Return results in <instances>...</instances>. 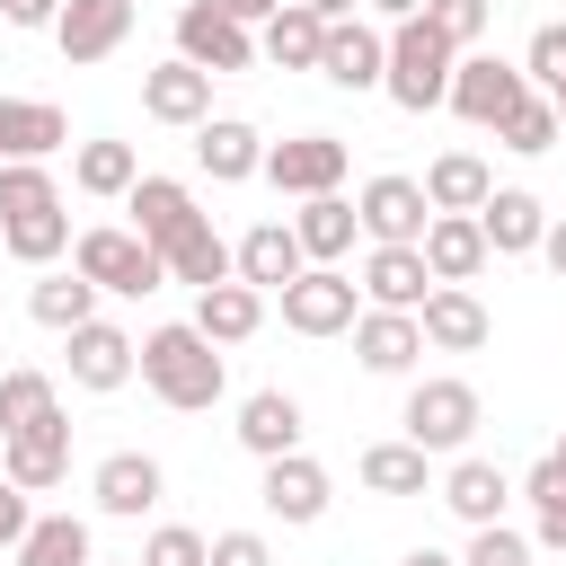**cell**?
<instances>
[{"instance_id":"603a6c76","label":"cell","mask_w":566,"mask_h":566,"mask_svg":"<svg viewBox=\"0 0 566 566\" xmlns=\"http://www.w3.org/2000/svg\"><path fill=\"white\" fill-rule=\"evenodd\" d=\"M478 230H486L495 256H531V248L548 239V203H539L531 186H495V195L478 203Z\"/></svg>"},{"instance_id":"8fae6325","label":"cell","mask_w":566,"mask_h":566,"mask_svg":"<svg viewBox=\"0 0 566 566\" xmlns=\"http://www.w3.org/2000/svg\"><path fill=\"white\" fill-rule=\"evenodd\" d=\"M0 478H18L27 495H53L71 478V416H44L27 433H0Z\"/></svg>"},{"instance_id":"1f68e13d","label":"cell","mask_w":566,"mask_h":566,"mask_svg":"<svg viewBox=\"0 0 566 566\" xmlns=\"http://www.w3.org/2000/svg\"><path fill=\"white\" fill-rule=\"evenodd\" d=\"M124 212H133V230H142L150 248H168L177 230H195V221H203V212H195V195H186L177 177H142V186L124 195Z\"/></svg>"},{"instance_id":"c3c4849f","label":"cell","mask_w":566,"mask_h":566,"mask_svg":"<svg viewBox=\"0 0 566 566\" xmlns=\"http://www.w3.org/2000/svg\"><path fill=\"white\" fill-rule=\"evenodd\" d=\"M0 18H9V27H44V35H53L62 0H0Z\"/></svg>"},{"instance_id":"3957f363","label":"cell","mask_w":566,"mask_h":566,"mask_svg":"<svg viewBox=\"0 0 566 566\" xmlns=\"http://www.w3.org/2000/svg\"><path fill=\"white\" fill-rule=\"evenodd\" d=\"M71 265H80L106 301H150V292L168 283V256H159L133 221H97V230H80V239H71Z\"/></svg>"},{"instance_id":"cb8c5ba5","label":"cell","mask_w":566,"mask_h":566,"mask_svg":"<svg viewBox=\"0 0 566 566\" xmlns=\"http://www.w3.org/2000/svg\"><path fill=\"white\" fill-rule=\"evenodd\" d=\"M442 504L469 522V531H486V522H504V504H513V478L495 469V460H478V451H460L451 469H442Z\"/></svg>"},{"instance_id":"6f0895ef","label":"cell","mask_w":566,"mask_h":566,"mask_svg":"<svg viewBox=\"0 0 566 566\" xmlns=\"http://www.w3.org/2000/svg\"><path fill=\"white\" fill-rule=\"evenodd\" d=\"M0 256H9V239H0Z\"/></svg>"},{"instance_id":"f6af8a7d","label":"cell","mask_w":566,"mask_h":566,"mask_svg":"<svg viewBox=\"0 0 566 566\" xmlns=\"http://www.w3.org/2000/svg\"><path fill=\"white\" fill-rule=\"evenodd\" d=\"M522 71H531V88H557V80H566V18H548V27L531 35Z\"/></svg>"},{"instance_id":"680465c9","label":"cell","mask_w":566,"mask_h":566,"mask_svg":"<svg viewBox=\"0 0 566 566\" xmlns=\"http://www.w3.org/2000/svg\"><path fill=\"white\" fill-rule=\"evenodd\" d=\"M133 566H142V557H133Z\"/></svg>"},{"instance_id":"f1b7e54d","label":"cell","mask_w":566,"mask_h":566,"mask_svg":"<svg viewBox=\"0 0 566 566\" xmlns=\"http://www.w3.org/2000/svg\"><path fill=\"white\" fill-rule=\"evenodd\" d=\"M159 256H168V283H195V292H212V283H230V274H239V248H230V239H221L212 221L177 230V239H168Z\"/></svg>"},{"instance_id":"44dd1931","label":"cell","mask_w":566,"mask_h":566,"mask_svg":"<svg viewBox=\"0 0 566 566\" xmlns=\"http://www.w3.org/2000/svg\"><path fill=\"white\" fill-rule=\"evenodd\" d=\"M416 248H424L433 283H478V274H486V256H495V248H486V230H478V212H433Z\"/></svg>"},{"instance_id":"5bb4252c","label":"cell","mask_w":566,"mask_h":566,"mask_svg":"<svg viewBox=\"0 0 566 566\" xmlns=\"http://www.w3.org/2000/svg\"><path fill=\"white\" fill-rule=\"evenodd\" d=\"M195 168L212 186H239V177H265V133L248 115H203L195 124Z\"/></svg>"},{"instance_id":"ab89813d","label":"cell","mask_w":566,"mask_h":566,"mask_svg":"<svg viewBox=\"0 0 566 566\" xmlns=\"http://www.w3.org/2000/svg\"><path fill=\"white\" fill-rule=\"evenodd\" d=\"M557 133H566V124H557V106H548V88H531V97H522V106H513V115L495 124V142H504V150H522V159H539V150H557Z\"/></svg>"},{"instance_id":"d6a6232c","label":"cell","mask_w":566,"mask_h":566,"mask_svg":"<svg viewBox=\"0 0 566 566\" xmlns=\"http://www.w3.org/2000/svg\"><path fill=\"white\" fill-rule=\"evenodd\" d=\"M292 230H301V248H310V265H336L354 239H363V212L345 203V195H301V212H292Z\"/></svg>"},{"instance_id":"6da1fadb","label":"cell","mask_w":566,"mask_h":566,"mask_svg":"<svg viewBox=\"0 0 566 566\" xmlns=\"http://www.w3.org/2000/svg\"><path fill=\"white\" fill-rule=\"evenodd\" d=\"M142 389H150L159 407H177V416H203V407H221V389H230V354H221L195 318L150 327V336H142Z\"/></svg>"},{"instance_id":"4316f807","label":"cell","mask_w":566,"mask_h":566,"mask_svg":"<svg viewBox=\"0 0 566 566\" xmlns=\"http://www.w3.org/2000/svg\"><path fill=\"white\" fill-rule=\"evenodd\" d=\"M256 53H265L274 71H318V53H327V18L301 9V0H283V9L256 27Z\"/></svg>"},{"instance_id":"9c48e42d","label":"cell","mask_w":566,"mask_h":566,"mask_svg":"<svg viewBox=\"0 0 566 566\" xmlns=\"http://www.w3.org/2000/svg\"><path fill=\"white\" fill-rule=\"evenodd\" d=\"M345 142L336 133H292V142H265V186L274 195H336L345 186Z\"/></svg>"},{"instance_id":"11a10c76","label":"cell","mask_w":566,"mask_h":566,"mask_svg":"<svg viewBox=\"0 0 566 566\" xmlns=\"http://www.w3.org/2000/svg\"><path fill=\"white\" fill-rule=\"evenodd\" d=\"M548 106H557V124H566V80H557V88H548Z\"/></svg>"},{"instance_id":"83f0119b","label":"cell","mask_w":566,"mask_h":566,"mask_svg":"<svg viewBox=\"0 0 566 566\" xmlns=\"http://www.w3.org/2000/svg\"><path fill=\"white\" fill-rule=\"evenodd\" d=\"M301 265H310V248H301L292 221H256V230L239 239V283H256V292H283Z\"/></svg>"},{"instance_id":"7a4b0ae2","label":"cell","mask_w":566,"mask_h":566,"mask_svg":"<svg viewBox=\"0 0 566 566\" xmlns=\"http://www.w3.org/2000/svg\"><path fill=\"white\" fill-rule=\"evenodd\" d=\"M451 71H460V44L416 9V18H398L389 27V106H407V115H424V106H442L451 97Z\"/></svg>"},{"instance_id":"f5cc1de1","label":"cell","mask_w":566,"mask_h":566,"mask_svg":"<svg viewBox=\"0 0 566 566\" xmlns=\"http://www.w3.org/2000/svg\"><path fill=\"white\" fill-rule=\"evenodd\" d=\"M301 9H318V18H327V27H336V18H354V9H363V0H301Z\"/></svg>"},{"instance_id":"52a82bcc","label":"cell","mask_w":566,"mask_h":566,"mask_svg":"<svg viewBox=\"0 0 566 566\" xmlns=\"http://www.w3.org/2000/svg\"><path fill=\"white\" fill-rule=\"evenodd\" d=\"M177 53H186L195 71H212V80H230V71L256 62V27L230 18L221 0H186V9H177Z\"/></svg>"},{"instance_id":"ac0fdd59","label":"cell","mask_w":566,"mask_h":566,"mask_svg":"<svg viewBox=\"0 0 566 566\" xmlns=\"http://www.w3.org/2000/svg\"><path fill=\"white\" fill-rule=\"evenodd\" d=\"M133 371H142V345H133L115 318L71 327V380H80V389H97V398H106V389H124Z\"/></svg>"},{"instance_id":"f546056e","label":"cell","mask_w":566,"mask_h":566,"mask_svg":"<svg viewBox=\"0 0 566 566\" xmlns=\"http://www.w3.org/2000/svg\"><path fill=\"white\" fill-rule=\"evenodd\" d=\"M195 327L212 336V345H248L256 327H265V292L256 283H212V292H195Z\"/></svg>"},{"instance_id":"5b68a950","label":"cell","mask_w":566,"mask_h":566,"mask_svg":"<svg viewBox=\"0 0 566 566\" xmlns=\"http://www.w3.org/2000/svg\"><path fill=\"white\" fill-rule=\"evenodd\" d=\"M354 318H363V283L345 265H301L283 283V327L292 336H354Z\"/></svg>"},{"instance_id":"7402d4cb","label":"cell","mask_w":566,"mask_h":566,"mask_svg":"<svg viewBox=\"0 0 566 566\" xmlns=\"http://www.w3.org/2000/svg\"><path fill=\"white\" fill-rule=\"evenodd\" d=\"M230 433H239V451L283 460V451H301V433H310V424H301V398H292V389H248Z\"/></svg>"},{"instance_id":"4dcf8cb0","label":"cell","mask_w":566,"mask_h":566,"mask_svg":"<svg viewBox=\"0 0 566 566\" xmlns=\"http://www.w3.org/2000/svg\"><path fill=\"white\" fill-rule=\"evenodd\" d=\"M354 478L371 486V495H424L433 486V451L424 442H363V460H354Z\"/></svg>"},{"instance_id":"2e32d148","label":"cell","mask_w":566,"mask_h":566,"mask_svg":"<svg viewBox=\"0 0 566 566\" xmlns=\"http://www.w3.org/2000/svg\"><path fill=\"white\" fill-rule=\"evenodd\" d=\"M363 301L371 310H424V292H433V265H424V248H389V239H371V256H363Z\"/></svg>"},{"instance_id":"8d00e7d4","label":"cell","mask_w":566,"mask_h":566,"mask_svg":"<svg viewBox=\"0 0 566 566\" xmlns=\"http://www.w3.org/2000/svg\"><path fill=\"white\" fill-rule=\"evenodd\" d=\"M44 416H62V389H53V371H35V363L0 371V433H27V424H44Z\"/></svg>"},{"instance_id":"7c38bea8","label":"cell","mask_w":566,"mask_h":566,"mask_svg":"<svg viewBox=\"0 0 566 566\" xmlns=\"http://www.w3.org/2000/svg\"><path fill=\"white\" fill-rule=\"evenodd\" d=\"M318 80H327V88H354V97L380 88V80H389V35L363 27V18H336V27H327V53H318Z\"/></svg>"},{"instance_id":"816d5d0a","label":"cell","mask_w":566,"mask_h":566,"mask_svg":"<svg viewBox=\"0 0 566 566\" xmlns=\"http://www.w3.org/2000/svg\"><path fill=\"white\" fill-rule=\"evenodd\" d=\"M363 9H371V18H389V27H398V18H416V9H424V0H363Z\"/></svg>"},{"instance_id":"e575fe53","label":"cell","mask_w":566,"mask_h":566,"mask_svg":"<svg viewBox=\"0 0 566 566\" xmlns=\"http://www.w3.org/2000/svg\"><path fill=\"white\" fill-rule=\"evenodd\" d=\"M18 566H97V548H88V522L80 513H35L27 522V539L9 548Z\"/></svg>"},{"instance_id":"b9f144b4","label":"cell","mask_w":566,"mask_h":566,"mask_svg":"<svg viewBox=\"0 0 566 566\" xmlns=\"http://www.w3.org/2000/svg\"><path fill=\"white\" fill-rule=\"evenodd\" d=\"M142 566H212V539H203L195 522H159V531L142 539Z\"/></svg>"},{"instance_id":"ba28073f","label":"cell","mask_w":566,"mask_h":566,"mask_svg":"<svg viewBox=\"0 0 566 566\" xmlns=\"http://www.w3.org/2000/svg\"><path fill=\"white\" fill-rule=\"evenodd\" d=\"M354 212H363V239L416 248V239H424V221H433V195H424V177H398V168H380V177H363Z\"/></svg>"},{"instance_id":"bcb514c9","label":"cell","mask_w":566,"mask_h":566,"mask_svg":"<svg viewBox=\"0 0 566 566\" xmlns=\"http://www.w3.org/2000/svg\"><path fill=\"white\" fill-rule=\"evenodd\" d=\"M212 566H274L265 531H212Z\"/></svg>"},{"instance_id":"7bdbcfd3","label":"cell","mask_w":566,"mask_h":566,"mask_svg":"<svg viewBox=\"0 0 566 566\" xmlns=\"http://www.w3.org/2000/svg\"><path fill=\"white\" fill-rule=\"evenodd\" d=\"M424 18L460 44V53H478V35H486V18H495V0H424Z\"/></svg>"},{"instance_id":"4fadbf2b","label":"cell","mask_w":566,"mask_h":566,"mask_svg":"<svg viewBox=\"0 0 566 566\" xmlns=\"http://www.w3.org/2000/svg\"><path fill=\"white\" fill-rule=\"evenodd\" d=\"M142 115H150V124H186V133H195V124L212 115V71H195L186 53L150 62V71H142Z\"/></svg>"},{"instance_id":"ffe728a7","label":"cell","mask_w":566,"mask_h":566,"mask_svg":"<svg viewBox=\"0 0 566 566\" xmlns=\"http://www.w3.org/2000/svg\"><path fill=\"white\" fill-rule=\"evenodd\" d=\"M124 35H133V0H62V18H53L62 62H106Z\"/></svg>"},{"instance_id":"74e56055","label":"cell","mask_w":566,"mask_h":566,"mask_svg":"<svg viewBox=\"0 0 566 566\" xmlns=\"http://www.w3.org/2000/svg\"><path fill=\"white\" fill-rule=\"evenodd\" d=\"M0 239H9V256H18V265H53V256L71 248V212H62V203L18 212V221H0Z\"/></svg>"},{"instance_id":"9a60e30c","label":"cell","mask_w":566,"mask_h":566,"mask_svg":"<svg viewBox=\"0 0 566 566\" xmlns=\"http://www.w3.org/2000/svg\"><path fill=\"white\" fill-rule=\"evenodd\" d=\"M327 469L310 460V451H283V460H265V486H256V504L274 513V522H292V531H310L318 513H327Z\"/></svg>"},{"instance_id":"e0dca14e","label":"cell","mask_w":566,"mask_h":566,"mask_svg":"<svg viewBox=\"0 0 566 566\" xmlns=\"http://www.w3.org/2000/svg\"><path fill=\"white\" fill-rule=\"evenodd\" d=\"M416 318H424V345H433V354H478V345L495 336V318H486V301H478L469 283H433Z\"/></svg>"},{"instance_id":"f907efd6","label":"cell","mask_w":566,"mask_h":566,"mask_svg":"<svg viewBox=\"0 0 566 566\" xmlns=\"http://www.w3.org/2000/svg\"><path fill=\"white\" fill-rule=\"evenodd\" d=\"M221 9H230V18H248V27H265V18L283 9V0H221Z\"/></svg>"},{"instance_id":"60d3db41","label":"cell","mask_w":566,"mask_h":566,"mask_svg":"<svg viewBox=\"0 0 566 566\" xmlns=\"http://www.w3.org/2000/svg\"><path fill=\"white\" fill-rule=\"evenodd\" d=\"M44 203H62L53 168H44V159H0V221H18V212H44Z\"/></svg>"},{"instance_id":"ee69618b","label":"cell","mask_w":566,"mask_h":566,"mask_svg":"<svg viewBox=\"0 0 566 566\" xmlns=\"http://www.w3.org/2000/svg\"><path fill=\"white\" fill-rule=\"evenodd\" d=\"M460 566H531V531L486 522V531H469V557H460Z\"/></svg>"},{"instance_id":"db71d44e","label":"cell","mask_w":566,"mask_h":566,"mask_svg":"<svg viewBox=\"0 0 566 566\" xmlns=\"http://www.w3.org/2000/svg\"><path fill=\"white\" fill-rule=\"evenodd\" d=\"M398 566H460V557H442V548H407Z\"/></svg>"},{"instance_id":"30bf717a","label":"cell","mask_w":566,"mask_h":566,"mask_svg":"<svg viewBox=\"0 0 566 566\" xmlns=\"http://www.w3.org/2000/svg\"><path fill=\"white\" fill-rule=\"evenodd\" d=\"M416 354H424V318H416V310H371V301H363V318H354V363H363L371 380H407Z\"/></svg>"},{"instance_id":"484cf974","label":"cell","mask_w":566,"mask_h":566,"mask_svg":"<svg viewBox=\"0 0 566 566\" xmlns=\"http://www.w3.org/2000/svg\"><path fill=\"white\" fill-rule=\"evenodd\" d=\"M71 142V115L53 97H0V159H53Z\"/></svg>"},{"instance_id":"d590c367","label":"cell","mask_w":566,"mask_h":566,"mask_svg":"<svg viewBox=\"0 0 566 566\" xmlns=\"http://www.w3.org/2000/svg\"><path fill=\"white\" fill-rule=\"evenodd\" d=\"M424 195H433V212H478V203L495 195V168H486L478 150H442V159L424 168Z\"/></svg>"},{"instance_id":"681fc988","label":"cell","mask_w":566,"mask_h":566,"mask_svg":"<svg viewBox=\"0 0 566 566\" xmlns=\"http://www.w3.org/2000/svg\"><path fill=\"white\" fill-rule=\"evenodd\" d=\"M539 256H548V274L566 283V221H548V239H539Z\"/></svg>"},{"instance_id":"d4e9b609","label":"cell","mask_w":566,"mask_h":566,"mask_svg":"<svg viewBox=\"0 0 566 566\" xmlns=\"http://www.w3.org/2000/svg\"><path fill=\"white\" fill-rule=\"evenodd\" d=\"M97 301H106V292H97V283H88L80 265H71V274L35 265V283H27V318H35V327H53V336L88 327V318H97Z\"/></svg>"},{"instance_id":"277c9868","label":"cell","mask_w":566,"mask_h":566,"mask_svg":"<svg viewBox=\"0 0 566 566\" xmlns=\"http://www.w3.org/2000/svg\"><path fill=\"white\" fill-rule=\"evenodd\" d=\"M478 416H486V407H478V389H469L460 371H433V380H416V389H407V407H398L407 442H424L433 460H442V451L460 460V451L478 442Z\"/></svg>"},{"instance_id":"d6986e66","label":"cell","mask_w":566,"mask_h":566,"mask_svg":"<svg viewBox=\"0 0 566 566\" xmlns=\"http://www.w3.org/2000/svg\"><path fill=\"white\" fill-rule=\"evenodd\" d=\"M88 495H97V513L142 522V513L168 495V478H159V460H150V451H106V460H97V478H88Z\"/></svg>"},{"instance_id":"9f6ffc18","label":"cell","mask_w":566,"mask_h":566,"mask_svg":"<svg viewBox=\"0 0 566 566\" xmlns=\"http://www.w3.org/2000/svg\"><path fill=\"white\" fill-rule=\"evenodd\" d=\"M548 460H557V469H566V433H557V451H548Z\"/></svg>"},{"instance_id":"836d02e7","label":"cell","mask_w":566,"mask_h":566,"mask_svg":"<svg viewBox=\"0 0 566 566\" xmlns=\"http://www.w3.org/2000/svg\"><path fill=\"white\" fill-rule=\"evenodd\" d=\"M71 186H80V195H97V203H124V195L142 186L133 142H80V150H71Z\"/></svg>"},{"instance_id":"f35d334b","label":"cell","mask_w":566,"mask_h":566,"mask_svg":"<svg viewBox=\"0 0 566 566\" xmlns=\"http://www.w3.org/2000/svg\"><path fill=\"white\" fill-rule=\"evenodd\" d=\"M522 495H531V513H539V522H531V548H557V557H566V469L539 460V469L522 478Z\"/></svg>"},{"instance_id":"7dc6e473","label":"cell","mask_w":566,"mask_h":566,"mask_svg":"<svg viewBox=\"0 0 566 566\" xmlns=\"http://www.w3.org/2000/svg\"><path fill=\"white\" fill-rule=\"evenodd\" d=\"M27 522H35L27 486H18V478H0V548H18V539H27Z\"/></svg>"},{"instance_id":"8992f818","label":"cell","mask_w":566,"mask_h":566,"mask_svg":"<svg viewBox=\"0 0 566 566\" xmlns=\"http://www.w3.org/2000/svg\"><path fill=\"white\" fill-rule=\"evenodd\" d=\"M522 97H531V71H522V62H504V53H460V71H451V97H442V106H451L460 124L495 133Z\"/></svg>"}]
</instances>
